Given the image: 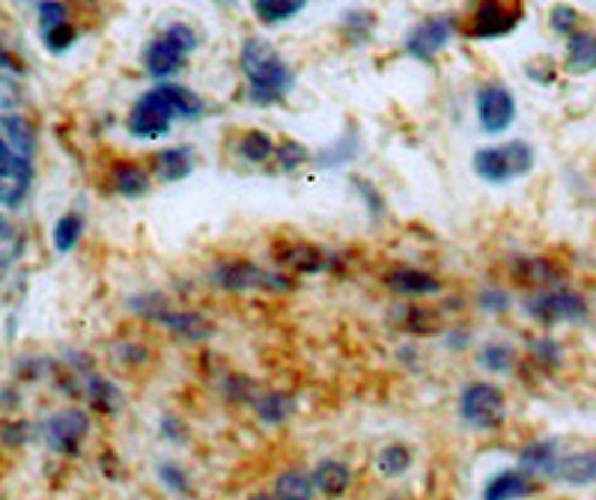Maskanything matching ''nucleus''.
Segmentation results:
<instances>
[{
	"instance_id": "nucleus-2",
	"label": "nucleus",
	"mask_w": 596,
	"mask_h": 500,
	"mask_svg": "<svg viewBox=\"0 0 596 500\" xmlns=\"http://www.w3.org/2000/svg\"><path fill=\"white\" fill-rule=\"evenodd\" d=\"M242 72L248 78V99L254 104H278L292 90V69L266 39H248L242 46Z\"/></svg>"
},
{
	"instance_id": "nucleus-36",
	"label": "nucleus",
	"mask_w": 596,
	"mask_h": 500,
	"mask_svg": "<svg viewBox=\"0 0 596 500\" xmlns=\"http://www.w3.org/2000/svg\"><path fill=\"white\" fill-rule=\"evenodd\" d=\"M308 161V149L301 147V143H296V140H287L284 147H280V167L287 170V173H292L298 164H305Z\"/></svg>"
},
{
	"instance_id": "nucleus-25",
	"label": "nucleus",
	"mask_w": 596,
	"mask_h": 500,
	"mask_svg": "<svg viewBox=\"0 0 596 500\" xmlns=\"http://www.w3.org/2000/svg\"><path fill=\"white\" fill-rule=\"evenodd\" d=\"M85 393H87V399L93 402L96 411H105V414H113L122 402L120 390L113 388L108 379H102V376H87Z\"/></svg>"
},
{
	"instance_id": "nucleus-28",
	"label": "nucleus",
	"mask_w": 596,
	"mask_h": 500,
	"mask_svg": "<svg viewBox=\"0 0 596 500\" xmlns=\"http://www.w3.org/2000/svg\"><path fill=\"white\" fill-rule=\"evenodd\" d=\"M85 236V218L78 212H66L60 221L54 223V248L57 253H69L78 248V241Z\"/></svg>"
},
{
	"instance_id": "nucleus-40",
	"label": "nucleus",
	"mask_w": 596,
	"mask_h": 500,
	"mask_svg": "<svg viewBox=\"0 0 596 500\" xmlns=\"http://www.w3.org/2000/svg\"><path fill=\"white\" fill-rule=\"evenodd\" d=\"M248 500H278V498H275V494H254V498Z\"/></svg>"
},
{
	"instance_id": "nucleus-39",
	"label": "nucleus",
	"mask_w": 596,
	"mask_h": 500,
	"mask_svg": "<svg viewBox=\"0 0 596 500\" xmlns=\"http://www.w3.org/2000/svg\"><path fill=\"white\" fill-rule=\"evenodd\" d=\"M534 354L540 358L543 367H558L560 363V349L555 340H540V343L534 346Z\"/></svg>"
},
{
	"instance_id": "nucleus-3",
	"label": "nucleus",
	"mask_w": 596,
	"mask_h": 500,
	"mask_svg": "<svg viewBox=\"0 0 596 500\" xmlns=\"http://www.w3.org/2000/svg\"><path fill=\"white\" fill-rule=\"evenodd\" d=\"M475 173L493 186L513 182V179L532 173L534 167V149L525 140H510V143H498V147H486L475 152Z\"/></svg>"
},
{
	"instance_id": "nucleus-13",
	"label": "nucleus",
	"mask_w": 596,
	"mask_h": 500,
	"mask_svg": "<svg viewBox=\"0 0 596 500\" xmlns=\"http://www.w3.org/2000/svg\"><path fill=\"white\" fill-rule=\"evenodd\" d=\"M39 30H42V42L51 51H66L74 42V30L69 28V12L66 3L60 0H46L39 7Z\"/></svg>"
},
{
	"instance_id": "nucleus-23",
	"label": "nucleus",
	"mask_w": 596,
	"mask_h": 500,
	"mask_svg": "<svg viewBox=\"0 0 596 500\" xmlns=\"http://www.w3.org/2000/svg\"><path fill=\"white\" fill-rule=\"evenodd\" d=\"M317 491L314 473L308 471H287L275 480V498L278 500H314Z\"/></svg>"
},
{
	"instance_id": "nucleus-17",
	"label": "nucleus",
	"mask_w": 596,
	"mask_h": 500,
	"mask_svg": "<svg viewBox=\"0 0 596 500\" xmlns=\"http://www.w3.org/2000/svg\"><path fill=\"white\" fill-rule=\"evenodd\" d=\"M552 480L567 482V486H594L596 482V447L582 450V453L560 456L558 468L552 473Z\"/></svg>"
},
{
	"instance_id": "nucleus-37",
	"label": "nucleus",
	"mask_w": 596,
	"mask_h": 500,
	"mask_svg": "<svg viewBox=\"0 0 596 500\" xmlns=\"http://www.w3.org/2000/svg\"><path fill=\"white\" fill-rule=\"evenodd\" d=\"M161 436L173 441V444H182V441H186V423H182L179 417L165 414L161 417Z\"/></svg>"
},
{
	"instance_id": "nucleus-5",
	"label": "nucleus",
	"mask_w": 596,
	"mask_h": 500,
	"mask_svg": "<svg viewBox=\"0 0 596 500\" xmlns=\"http://www.w3.org/2000/svg\"><path fill=\"white\" fill-rule=\"evenodd\" d=\"M209 278H212V283H218L221 289H230V292H251V289L287 292V289H292V283H289L287 274H278V271H266L248 260L215 262L212 271H209Z\"/></svg>"
},
{
	"instance_id": "nucleus-19",
	"label": "nucleus",
	"mask_w": 596,
	"mask_h": 500,
	"mask_svg": "<svg viewBox=\"0 0 596 500\" xmlns=\"http://www.w3.org/2000/svg\"><path fill=\"white\" fill-rule=\"evenodd\" d=\"M0 129H3V147L16 152V156L33 158V152H37V134H33V126L24 117L7 113L0 120Z\"/></svg>"
},
{
	"instance_id": "nucleus-1",
	"label": "nucleus",
	"mask_w": 596,
	"mask_h": 500,
	"mask_svg": "<svg viewBox=\"0 0 596 500\" xmlns=\"http://www.w3.org/2000/svg\"><path fill=\"white\" fill-rule=\"evenodd\" d=\"M203 99L179 83H159L143 93L129 111V131L135 138L156 140L165 138L177 120H195L203 113Z\"/></svg>"
},
{
	"instance_id": "nucleus-35",
	"label": "nucleus",
	"mask_w": 596,
	"mask_h": 500,
	"mask_svg": "<svg viewBox=\"0 0 596 500\" xmlns=\"http://www.w3.org/2000/svg\"><path fill=\"white\" fill-rule=\"evenodd\" d=\"M552 21V30L555 33H560V37H573V33H578V12L573 10V7H555L549 16Z\"/></svg>"
},
{
	"instance_id": "nucleus-9",
	"label": "nucleus",
	"mask_w": 596,
	"mask_h": 500,
	"mask_svg": "<svg viewBox=\"0 0 596 500\" xmlns=\"http://www.w3.org/2000/svg\"><path fill=\"white\" fill-rule=\"evenodd\" d=\"M46 444L54 450V453L72 456L81 450V444L90 436V417L81 411V408H66V411H57L54 417H48L46 429Z\"/></svg>"
},
{
	"instance_id": "nucleus-4",
	"label": "nucleus",
	"mask_w": 596,
	"mask_h": 500,
	"mask_svg": "<svg viewBox=\"0 0 596 500\" xmlns=\"http://www.w3.org/2000/svg\"><path fill=\"white\" fill-rule=\"evenodd\" d=\"M197 33L188 24H170L168 30H161L159 37L152 39L143 54V66L152 78L168 81L177 72H182L186 57L195 51Z\"/></svg>"
},
{
	"instance_id": "nucleus-7",
	"label": "nucleus",
	"mask_w": 596,
	"mask_h": 500,
	"mask_svg": "<svg viewBox=\"0 0 596 500\" xmlns=\"http://www.w3.org/2000/svg\"><path fill=\"white\" fill-rule=\"evenodd\" d=\"M525 313L540 324H560V322H585L587 301L578 292L569 289H549L540 296H532L525 301Z\"/></svg>"
},
{
	"instance_id": "nucleus-18",
	"label": "nucleus",
	"mask_w": 596,
	"mask_h": 500,
	"mask_svg": "<svg viewBox=\"0 0 596 500\" xmlns=\"http://www.w3.org/2000/svg\"><path fill=\"white\" fill-rule=\"evenodd\" d=\"M388 287L397 292V296L406 298H424V296H436L441 292V280L436 274L420 269H397L388 274Z\"/></svg>"
},
{
	"instance_id": "nucleus-34",
	"label": "nucleus",
	"mask_w": 596,
	"mask_h": 500,
	"mask_svg": "<svg viewBox=\"0 0 596 500\" xmlns=\"http://www.w3.org/2000/svg\"><path fill=\"white\" fill-rule=\"evenodd\" d=\"M159 480L165 489L177 491V494H188L191 491V477L177 462H159Z\"/></svg>"
},
{
	"instance_id": "nucleus-30",
	"label": "nucleus",
	"mask_w": 596,
	"mask_h": 500,
	"mask_svg": "<svg viewBox=\"0 0 596 500\" xmlns=\"http://www.w3.org/2000/svg\"><path fill=\"white\" fill-rule=\"evenodd\" d=\"M358 156V138H355V131H346L344 138L331 143L328 149H322L317 156L319 167H344L349 164L352 158Z\"/></svg>"
},
{
	"instance_id": "nucleus-14",
	"label": "nucleus",
	"mask_w": 596,
	"mask_h": 500,
	"mask_svg": "<svg viewBox=\"0 0 596 500\" xmlns=\"http://www.w3.org/2000/svg\"><path fill=\"white\" fill-rule=\"evenodd\" d=\"M152 322H159L161 328H168V331H173L177 337H182V340H191V343L209 340L215 331L212 322H209L206 316L188 313V310H173L170 304L161 307Z\"/></svg>"
},
{
	"instance_id": "nucleus-11",
	"label": "nucleus",
	"mask_w": 596,
	"mask_h": 500,
	"mask_svg": "<svg viewBox=\"0 0 596 500\" xmlns=\"http://www.w3.org/2000/svg\"><path fill=\"white\" fill-rule=\"evenodd\" d=\"M477 120L486 134H501L516 120V99L501 83H486L477 93Z\"/></svg>"
},
{
	"instance_id": "nucleus-16",
	"label": "nucleus",
	"mask_w": 596,
	"mask_h": 500,
	"mask_svg": "<svg viewBox=\"0 0 596 500\" xmlns=\"http://www.w3.org/2000/svg\"><path fill=\"white\" fill-rule=\"evenodd\" d=\"M560 441L558 438H540V441H534V444H528L525 450L519 453V468L522 471H528L532 477H537V473H546V477H552L555 473V468H558L560 462Z\"/></svg>"
},
{
	"instance_id": "nucleus-12",
	"label": "nucleus",
	"mask_w": 596,
	"mask_h": 500,
	"mask_svg": "<svg viewBox=\"0 0 596 500\" xmlns=\"http://www.w3.org/2000/svg\"><path fill=\"white\" fill-rule=\"evenodd\" d=\"M450 39H454V21L447 16H429L406 33L403 48L415 60H433L438 51H445Z\"/></svg>"
},
{
	"instance_id": "nucleus-24",
	"label": "nucleus",
	"mask_w": 596,
	"mask_h": 500,
	"mask_svg": "<svg viewBox=\"0 0 596 500\" xmlns=\"http://www.w3.org/2000/svg\"><path fill=\"white\" fill-rule=\"evenodd\" d=\"M254 406H257V414H260L262 423L278 427V423L289 420V414H292L296 402H292V397H289V393H284V390H269V393L257 397V402H254Z\"/></svg>"
},
{
	"instance_id": "nucleus-15",
	"label": "nucleus",
	"mask_w": 596,
	"mask_h": 500,
	"mask_svg": "<svg viewBox=\"0 0 596 500\" xmlns=\"http://www.w3.org/2000/svg\"><path fill=\"white\" fill-rule=\"evenodd\" d=\"M537 491V482L528 471H501L484 486V500H525Z\"/></svg>"
},
{
	"instance_id": "nucleus-21",
	"label": "nucleus",
	"mask_w": 596,
	"mask_h": 500,
	"mask_svg": "<svg viewBox=\"0 0 596 500\" xmlns=\"http://www.w3.org/2000/svg\"><path fill=\"white\" fill-rule=\"evenodd\" d=\"M195 152L188 147H170L156 152V177L161 182H179V179H186L191 173V167H195Z\"/></svg>"
},
{
	"instance_id": "nucleus-20",
	"label": "nucleus",
	"mask_w": 596,
	"mask_h": 500,
	"mask_svg": "<svg viewBox=\"0 0 596 500\" xmlns=\"http://www.w3.org/2000/svg\"><path fill=\"white\" fill-rule=\"evenodd\" d=\"M596 69V33L578 30L567 42V72L587 74Z\"/></svg>"
},
{
	"instance_id": "nucleus-22",
	"label": "nucleus",
	"mask_w": 596,
	"mask_h": 500,
	"mask_svg": "<svg viewBox=\"0 0 596 500\" xmlns=\"http://www.w3.org/2000/svg\"><path fill=\"white\" fill-rule=\"evenodd\" d=\"M349 480H352V473L346 468L344 462H337V459H326V462H319L314 468V482H317V489L326 494V498H340L346 489H349Z\"/></svg>"
},
{
	"instance_id": "nucleus-32",
	"label": "nucleus",
	"mask_w": 596,
	"mask_h": 500,
	"mask_svg": "<svg viewBox=\"0 0 596 500\" xmlns=\"http://www.w3.org/2000/svg\"><path fill=\"white\" fill-rule=\"evenodd\" d=\"M239 156L245 161H251V164H262L266 158L275 156V143H271L269 134H262V131H248L239 140Z\"/></svg>"
},
{
	"instance_id": "nucleus-27",
	"label": "nucleus",
	"mask_w": 596,
	"mask_h": 500,
	"mask_svg": "<svg viewBox=\"0 0 596 500\" xmlns=\"http://www.w3.org/2000/svg\"><path fill=\"white\" fill-rule=\"evenodd\" d=\"M113 188H117L122 197H140L147 194L149 177L143 173V167L126 161V164L113 167Z\"/></svg>"
},
{
	"instance_id": "nucleus-41",
	"label": "nucleus",
	"mask_w": 596,
	"mask_h": 500,
	"mask_svg": "<svg viewBox=\"0 0 596 500\" xmlns=\"http://www.w3.org/2000/svg\"><path fill=\"white\" fill-rule=\"evenodd\" d=\"M391 500H406V498H391Z\"/></svg>"
},
{
	"instance_id": "nucleus-29",
	"label": "nucleus",
	"mask_w": 596,
	"mask_h": 500,
	"mask_svg": "<svg viewBox=\"0 0 596 500\" xmlns=\"http://www.w3.org/2000/svg\"><path fill=\"white\" fill-rule=\"evenodd\" d=\"M376 468L385 477H403L411 468V450L406 444H388L376 456Z\"/></svg>"
},
{
	"instance_id": "nucleus-8",
	"label": "nucleus",
	"mask_w": 596,
	"mask_h": 500,
	"mask_svg": "<svg viewBox=\"0 0 596 500\" xmlns=\"http://www.w3.org/2000/svg\"><path fill=\"white\" fill-rule=\"evenodd\" d=\"M522 0H477L468 24V39H498L507 37L522 21Z\"/></svg>"
},
{
	"instance_id": "nucleus-33",
	"label": "nucleus",
	"mask_w": 596,
	"mask_h": 500,
	"mask_svg": "<svg viewBox=\"0 0 596 500\" xmlns=\"http://www.w3.org/2000/svg\"><path fill=\"white\" fill-rule=\"evenodd\" d=\"M480 363L489 372H510L516 363V352L507 343H486L480 349Z\"/></svg>"
},
{
	"instance_id": "nucleus-10",
	"label": "nucleus",
	"mask_w": 596,
	"mask_h": 500,
	"mask_svg": "<svg viewBox=\"0 0 596 500\" xmlns=\"http://www.w3.org/2000/svg\"><path fill=\"white\" fill-rule=\"evenodd\" d=\"M30 186H33V158L16 156L3 147V156H0V200H3V209L16 212L28 200Z\"/></svg>"
},
{
	"instance_id": "nucleus-31",
	"label": "nucleus",
	"mask_w": 596,
	"mask_h": 500,
	"mask_svg": "<svg viewBox=\"0 0 596 500\" xmlns=\"http://www.w3.org/2000/svg\"><path fill=\"white\" fill-rule=\"evenodd\" d=\"M284 262H287L292 271H298V274H317V271L331 266V260H326L322 250L317 248H292L287 257H284Z\"/></svg>"
},
{
	"instance_id": "nucleus-26",
	"label": "nucleus",
	"mask_w": 596,
	"mask_h": 500,
	"mask_svg": "<svg viewBox=\"0 0 596 500\" xmlns=\"http://www.w3.org/2000/svg\"><path fill=\"white\" fill-rule=\"evenodd\" d=\"M305 3L308 0H254V12L266 24H280V21L296 19L298 12L305 10Z\"/></svg>"
},
{
	"instance_id": "nucleus-38",
	"label": "nucleus",
	"mask_w": 596,
	"mask_h": 500,
	"mask_svg": "<svg viewBox=\"0 0 596 500\" xmlns=\"http://www.w3.org/2000/svg\"><path fill=\"white\" fill-rule=\"evenodd\" d=\"M477 304L484 307V310L498 313V310H507V307H510V298L504 296L501 289H486V292H480V298H477Z\"/></svg>"
},
{
	"instance_id": "nucleus-6",
	"label": "nucleus",
	"mask_w": 596,
	"mask_h": 500,
	"mask_svg": "<svg viewBox=\"0 0 596 500\" xmlns=\"http://www.w3.org/2000/svg\"><path fill=\"white\" fill-rule=\"evenodd\" d=\"M459 414L468 427L495 429L504 423V393L489 381H471L459 393Z\"/></svg>"
}]
</instances>
